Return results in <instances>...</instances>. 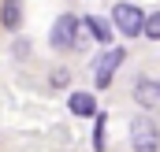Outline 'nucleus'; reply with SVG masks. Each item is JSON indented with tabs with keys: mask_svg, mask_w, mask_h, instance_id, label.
I'll use <instances>...</instances> for the list:
<instances>
[{
	"mask_svg": "<svg viewBox=\"0 0 160 152\" xmlns=\"http://www.w3.org/2000/svg\"><path fill=\"white\" fill-rule=\"evenodd\" d=\"M130 149L134 152H160V126L149 115L130 119Z\"/></svg>",
	"mask_w": 160,
	"mask_h": 152,
	"instance_id": "f257e3e1",
	"label": "nucleus"
},
{
	"mask_svg": "<svg viewBox=\"0 0 160 152\" xmlns=\"http://www.w3.org/2000/svg\"><path fill=\"white\" fill-rule=\"evenodd\" d=\"M112 22H116V30L123 37H138L145 30V11L138 4H116L112 7Z\"/></svg>",
	"mask_w": 160,
	"mask_h": 152,
	"instance_id": "f03ea898",
	"label": "nucleus"
},
{
	"mask_svg": "<svg viewBox=\"0 0 160 152\" xmlns=\"http://www.w3.org/2000/svg\"><path fill=\"white\" fill-rule=\"evenodd\" d=\"M78 30H82V19H75V15H60V19L52 22L48 45H52V48H75V45H78Z\"/></svg>",
	"mask_w": 160,
	"mask_h": 152,
	"instance_id": "7ed1b4c3",
	"label": "nucleus"
},
{
	"mask_svg": "<svg viewBox=\"0 0 160 152\" xmlns=\"http://www.w3.org/2000/svg\"><path fill=\"white\" fill-rule=\"evenodd\" d=\"M123 56H127L123 48H108V52L93 63V85H97V89H108V85H112V78H116V71H119Z\"/></svg>",
	"mask_w": 160,
	"mask_h": 152,
	"instance_id": "20e7f679",
	"label": "nucleus"
},
{
	"mask_svg": "<svg viewBox=\"0 0 160 152\" xmlns=\"http://www.w3.org/2000/svg\"><path fill=\"white\" fill-rule=\"evenodd\" d=\"M134 100H138L145 112L157 108V104H160V85L153 82V78H138V82H134Z\"/></svg>",
	"mask_w": 160,
	"mask_h": 152,
	"instance_id": "39448f33",
	"label": "nucleus"
},
{
	"mask_svg": "<svg viewBox=\"0 0 160 152\" xmlns=\"http://www.w3.org/2000/svg\"><path fill=\"white\" fill-rule=\"evenodd\" d=\"M67 108L75 112V119H93L97 115V100H93V93H71Z\"/></svg>",
	"mask_w": 160,
	"mask_h": 152,
	"instance_id": "423d86ee",
	"label": "nucleus"
},
{
	"mask_svg": "<svg viewBox=\"0 0 160 152\" xmlns=\"http://www.w3.org/2000/svg\"><path fill=\"white\" fill-rule=\"evenodd\" d=\"M0 26L4 30H19L22 26V0H4L0 4Z\"/></svg>",
	"mask_w": 160,
	"mask_h": 152,
	"instance_id": "0eeeda50",
	"label": "nucleus"
},
{
	"mask_svg": "<svg viewBox=\"0 0 160 152\" xmlns=\"http://www.w3.org/2000/svg\"><path fill=\"white\" fill-rule=\"evenodd\" d=\"M82 26L89 30V37L101 41V45H108V41H112V22H104V19H97V15H86V19H82Z\"/></svg>",
	"mask_w": 160,
	"mask_h": 152,
	"instance_id": "6e6552de",
	"label": "nucleus"
},
{
	"mask_svg": "<svg viewBox=\"0 0 160 152\" xmlns=\"http://www.w3.org/2000/svg\"><path fill=\"white\" fill-rule=\"evenodd\" d=\"M104 145H108V141H104V115L97 112V115H93V149L104 152Z\"/></svg>",
	"mask_w": 160,
	"mask_h": 152,
	"instance_id": "1a4fd4ad",
	"label": "nucleus"
},
{
	"mask_svg": "<svg viewBox=\"0 0 160 152\" xmlns=\"http://www.w3.org/2000/svg\"><path fill=\"white\" fill-rule=\"evenodd\" d=\"M149 41H160V11L157 15H145V30H142Z\"/></svg>",
	"mask_w": 160,
	"mask_h": 152,
	"instance_id": "9d476101",
	"label": "nucleus"
},
{
	"mask_svg": "<svg viewBox=\"0 0 160 152\" xmlns=\"http://www.w3.org/2000/svg\"><path fill=\"white\" fill-rule=\"evenodd\" d=\"M67 82H71V74H67L63 67H56V71H52V89H67Z\"/></svg>",
	"mask_w": 160,
	"mask_h": 152,
	"instance_id": "9b49d317",
	"label": "nucleus"
},
{
	"mask_svg": "<svg viewBox=\"0 0 160 152\" xmlns=\"http://www.w3.org/2000/svg\"><path fill=\"white\" fill-rule=\"evenodd\" d=\"M19 59H30V41H15V48H11Z\"/></svg>",
	"mask_w": 160,
	"mask_h": 152,
	"instance_id": "f8f14e48",
	"label": "nucleus"
},
{
	"mask_svg": "<svg viewBox=\"0 0 160 152\" xmlns=\"http://www.w3.org/2000/svg\"><path fill=\"white\" fill-rule=\"evenodd\" d=\"M157 85H160V82H157Z\"/></svg>",
	"mask_w": 160,
	"mask_h": 152,
	"instance_id": "ddd939ff",
	"label": "nucleus"
}]
</instances>
